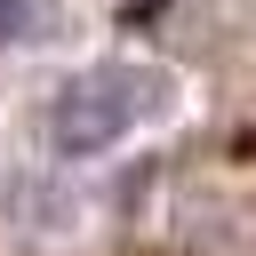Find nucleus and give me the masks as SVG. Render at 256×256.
<instances>
[{
  "mask_svg": "<svg viewBox=\"0 0 256 256\" xmlns=\"http://www.w3.org/2000/svg\"><path fill=\"white\" fill-rule=\"evenodd\" d=\"M168 104H176V80L160 64H88V72H72L48 96V152H64V160L120 152Z\"/></svg>",
  "mask_w": 256,
  "mask_h": 256,
  "instance_id": "obj_1",
  "label": "nucleus"
},
{
  "mask_svg": "<svg viewBox=\"0 0 256 256\" xmlns=\"http://www.w3.org/2000/svg\"><path fill=\"white\" fill-rule=\"evenodd\" d=\"M32 32H48V0H0V48L32 40Z\"/></svg>",
  "mask_w": 256,
  "mask_h": 256,
  "instance_id": "obj_2",
  "label": "nucleus"
}]
</instances>
